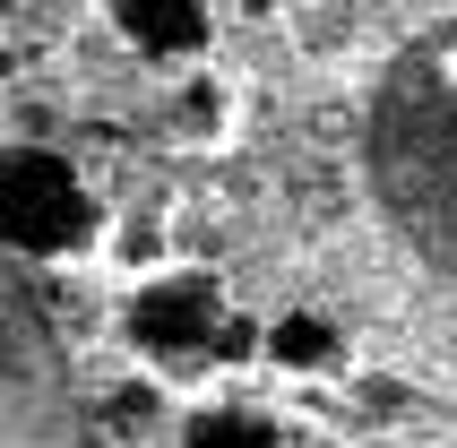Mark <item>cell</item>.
Returning a JSON list of instances; mask_svg holds the SVG:
<instances>
[{"instance_id": "1", "label": "cell", "mask_w": 457, "mask_h": 448, "mask_svg": "<svg viewBox=\"0 0 457 448\" xmlns=\"http://www.w3.org/2000/svg\"><path fill=\"white\" fill-rule=\"evenodd\" d=\"M371 190L397 242L457 285V18L388 61L371 95Z\"/></svg>"}, {"instance_id": "2", "label": "cell", "mask_w": 457, "mask_h": 448, "mask_svg": "<svg viewBox=\"0 0 457 448\" xmlns=\"http://www.w3.org/2000/svg\"><path fill=\"white\" fill-rule=\"evenodd\" d=\"M0 448H96L70 353L44 302L9 276V259H0Z\"/></svg>"}, {"instance_id": "3", "label": "cell", "mask_w": 457, "mask_h": 448, "mask_svg": "<svg viewBox=\"0 0 457 448\" xmlns=\"http://www.w3.org/2000/svg\"><path fill=\"white\" fill-rule=\"evenodd\" d=\"M104 250V199L61 147L44 138H9L0 147V259L26 268H61Z\"/></svg>"}, {"instance_id": "4", "label": "cell", "mask_w": 457, "mask_h": 448, "mask_svg": "<svg viewBox=\"0 0 457 448\" xmlns=\"http://www.w3.org/2000/svg\"><path fill=\"white\" fill-rule=\"evenodd\" d=\"M233 294L216 268H147L121 294V345L147 371H216V328Z\"/></svg>"}, {"instance_id": "5", "label": "cell", "mask_w": 457, "mask_h": 448, "mask_svg": "<svg viewBox=\"0 0 457 448\" xmlns=\"http://www.w3.org/2000/svg\"><path fill=\"white\" fill-rule=\"evenodd\" d=\"M104 18L138 61H199L207 35H216L207 0H104Z\"/></svg>"}, {"instance_id": "6", "label": "cell", "mask_w": 457, "mask_h": 448, "mask_svg": "<svg viewBox=\"0 0 457 448\" xmlns=\"http://www.w3.org/2000/svg\"><path fill=\"white\" fill-rule=\"evenodd\" d=\"M259 362L268 371H285V379H328V371H345V328L328 319V311H277L268 319V345H259Z\"/></svg>"}, {"instance_id": "7", "label": "cell", "mask_w": 457, "mask_h": 448, "mask_svg": "<svg viewBox=\"0 0 457 448\" xmlns=\"http://www.w3.org/2000/svg\"><path fill=\"white\" fill-rule=\"evenodd\" d=\"M181 448H285V423L251 397H199L181 405Z\"/></svg>"}, {"instance_id": "8", "label": "cell", "mask_w": 457, "mask_h": 448, "mask_svg": "<svg viewBox=\"0 0 457 448\" xmlns=\"http://www.w3.org/2000/svg\"><path fill=\"white\" fill-rule=\"evenodd\" d=\"M259 345H268V319L259 311H225V328H216V371H251Z\"/></svg>"}, {"instance_id": "9", "label": "cell", "mask_w": 457, "mask_h": 448, "mask_svg": "<svg viewBox=\"0 0 457 448\" xmlns=\"http://www.w3.org/2000/svg\"><path fill=\"white\" fill-rule=\"evenodd\" d=\"M225 112H233V95H225V78H190V87H181V121H190V138H216V129H225Z\"/></svg>"}]
</instances>
